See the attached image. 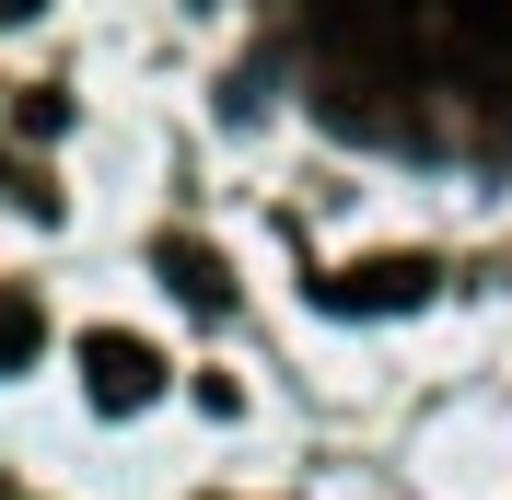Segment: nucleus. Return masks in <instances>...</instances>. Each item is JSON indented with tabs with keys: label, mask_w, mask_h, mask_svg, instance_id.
Returning a JSON list of instances; mask_svg holds the SVG:
<instances>
[{
	"label": "nucleus",
	"mask_w": 512,
	"mask_h": 500,
	"mask_svg": "<svg viewBox=\"0 0 512 500\" xmlns=\"http://www.w3.org/2000/svg\"><path fill=\"white\" fill-rule=\"evenodd\" d=\"M431 291H443L431 256H350V268H326V280H315V303H326V314H419Z\"/></svg>",
	"instance_id": "f257e3e1"
},
{
	"label": "nucleus",
	"mask_w": 512,
	"mask_h": 500,
	"mask_svg": "<svg viewBox=\"0 0 512 500\" xmlns=\"http://www.w3.org/2000/svg\"><path fill=\"white\" fill-rule=\"evenodd\" d=\"M82 396H94L105 419L152 407V396H163V361H152V338H128V326H94V338H82Z\"/></svg>",
	"instance_id": "f03ea898"
},
{
	"label": "nucleus",
	"mask_w": 512,
	"mask_h": 500,
	"mask_svg": "<svg viewBox=\"0 0 512 500\" xmlns=\"http://www.w3.org/2000/svg\"><path fill=\"white\" fill-rule=\"evenodd\" d=\"M152 268H163V291H175L187 314H222V303H233V268L198 245V233H163V245H152Z\"/></svg>",
	"instance_id": "7ed1b4c3"
},
{
	"label": "nucleus",
	"mask_w": 512,
	"mask_h": 500,
	"mask_svg": "<svg viewBox=\"0 0 512 500\" xmlns=\"http://www.w3.org/2000/svg\"><path fill=\"white\" fill-rule=\"evenodd\" d=\"M35 349H47V314H35L24 291H0V373H24Z\"/></svg>",
	"instance_id": "20e7f679"
},
{
	"label": "nucleus",
	"mask_w": 512,
	"mask_h": 500,
	"mask_svg": "<svg viewBox=\"0 0 512 500\" xmlns=\"http://www.w3.org/2000/svg\"><path fill=\"white\" fill-rule=\"evenodd\" d=\"M454 12H466V35H478V47H512V0H454Z\"/></svg>",
	"instance_id": "39448f33"
},
{
	"label": "nucleus",
	"mask_w": 512,
	"mask_h": 500,
	"mask_svg": "<svg viewBox=\"0 0 512 500\" xmlns=\"http://www.w3.org/2000/svg\"><path fill=\"white\" fill-rule=\"evenodd\" d=\"M12 128H24V140H59L70 105H59V94H24V105H12Z\"/></svg>",
	"instance_id": "423d86ee"
},
{
	"label": "nucleus",
	"mask_w": 512,
	"mask_h": 500,
	"mask_svg": "<svg viewBox=\"0 0 512 500\" xmlns=\"http://www.w3.org/2000/svg\"><path fill=\"white\" fill-rule=\"evenodd\" d=\"M35 12H47V0H0V24H35Z\"/></svg>",
	"instance_id": "0eeeda50"
}]
</instances>
